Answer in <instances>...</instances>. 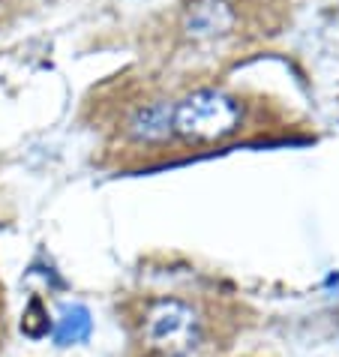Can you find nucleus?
Segmentation results:
<instances>
[{"instance_id":"nucleus-1","label":"nucleus","mask_w":339,"mask_h":357,"mask_svg":"<svg viewBox=\"0 0 339 357\" xmlns=\"http://www.w3.org/2000/svg\"><path fill=\"white\" fill-rule=\"evenodd\" d=\"M253 33V0H183L165 24L172 57L219 54Z\"/></svg>"},{"instance_id":"nucleus-2","label":"nucleus","mask_w":339,"mask_h":357,"mask_svg":"<svg viewBox=\"0 0 339 357\" xmlns=\"http://www.w3.org/2000/svg\"><path fill=\"white\" fill-rule=\"evenodd\" d=\"M246 130V102L237 93L216 84L189 87L174 96L172 132L177 147H219L234 142Z\"/></svg>"},{"instance_id":"nucleus-3","label":"nucleus","mask_w":339,"mask_h":357,"mask_svg":"<svg viewBox=\"0 0 339 357\" xmlns=\"http://www.w3.org/2000/svg\"><path fill=\"white\" fill-rule=\"evenodd\" d=\"M172 108L174 96L156 91V87L133 93L121 117H114V132L121 144L133 147V151H165L168 144L177 147L172 132Z\"/></svg>"},{"instance_id":"nucleus-4","label":"nucleus","mask_w":339,"mask_h":357,"mask_svg":"<svg viewBox=\"0 0 339 357\" xmlns=\"http://www.w3.org/2000/svg\"><path fill=\"white\" fill-rule=\"evenodd\" d=\"M142 340L159 354L186 357V351L202 340L198 310L181 297H156L142 315Z\"/></svg>"},{"instance_id":"nucleus-5","label":"nucleus","mask_w":339,"mask_h":357,"mask_svg":"<svg viewBox=\"0 0 339 357\" xmlns=\"http://www.w3.org/2000/svg\"><path fill=\"white\" fill-rule=\"evenodd\" d=\"M54 336L61 345H73V342L87 340V336H91V312H87L84 306H66L61 312Z\"/></svg>"}]
</instances>
